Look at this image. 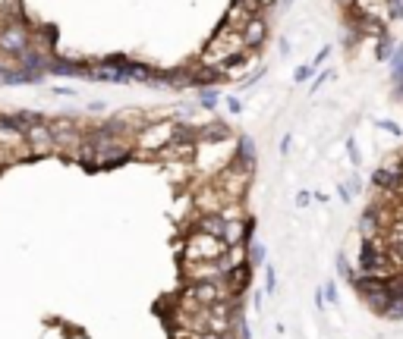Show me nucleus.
I'll return each mask as SVG.
<instances>
[{
    "instance_id": "1",
    "label": "nucleus",
    "mask_w": 403,
    "mask_h": 339,
    "mask_svg": "<svg viewBox=\"0 0 403 339\" xmlns=\"http://www.w3.org/2000/svg\"><path fill=\"white\" fill-rule=\"evenodd\" d=\"M173 129H177V122L173 120H155V122H145L142 129L136 132L132 138V151L136 154H148V157H157L167 145L173 142Z\"/></svg>"
},
{
    "instance_id": "2",
    "label": "nucleus",
    "mask_w": 403,
    "mask_h": 339,
    "mask_svg": "<svg viewBox=\"0 0 403 339\" xmlns=\"http://www.w3.org/2000/svg\"><path fill=\"white\" fill-rule=\"evenodd\" d=\"M32 48V26L28 22H0V54L19 57Z\"/></svg>"
},
{
    "instance_id": "3",
    "label": "nucleus",
    "mask_w": 403,
    "mask_h": 339,
    "mask_svg": "<svg viewBox=\"0 0 403 339\" xmlns=\"http://www.w3.org/2000/svg\"><path fill=\"white\" fill-rule=\"evenodd\" d=\"M227 245L218 236H202V232H189L183 245V261H218L224 255Z\"/></svg>"
},
{
    "instance_id": "4",
    "label": "nucleus",
    "mask_w": 403,
    "mask_h": 339,
    "mask_svg": "<svg viewBox=\"0 0 403 339\" xmlns=\"http://www.w3.org/2000/svg\"><path fill=\"white\" fill-rule=\"evenodd\" d=\"M26 151H28V157H48V154H54V132H51V126H48V120H42V122H35V126H28L26 132Z\"/></svg>"
},
{
    "instance_id": "5",
    "label": "nucleus",
    "mask_w": 403,
    "mask_h": 339,
    "mask_svg": "<svg viewBox=\"0 0 403 339\" xmlns=\"http://www.w3.org/2000/svg\"><path fill=\"white\" fill-rule=\"evenodd\" d=\"M239 38H243V51H246V54L261 51L268 41V19L265 16H252L246 26L239 28Z\"/></svg>"
},
{
    "instance_id": "6",
    "label": "nucleus",
    "mask_w": 403,
    "mask_h": 339,
    "mask_svg": "<svg viewBox=\"0 0 403 339\" xmlns=\"http://www.w3.org/2000/svg\"><path fill=\"white\" fill-rule=\"evenodd\" d=\"M183 277L192 283H214V280H221L224 273H221V264L218 261H183Z\"/></svg>"
},
{
    "instance_id": "7",
    "label": "nucleus",
    "mask_w": 403,
    "mask_h": 339,
    "mask_svg": "<svg viewBox=\"0 0 403 339\" xmlns=\"http://www.w3.org/2000/svg\"><path fill=\"white\" fill-rule=\"evenodd\" d=\"M230 138H233V129L224 120H208L196 129V145H214V142L221 145V142H230Z\"/></svg>"
},
{
    "instance_id": "8",
    "label": "nucleus",
    "mask_w": 403,
    "mask_h": 339,
    "mask_svg": "<svg viewBox=\"0 0 403 339\" xmlns=\"http://www.w3.org/2000/svg\"><path fill=\"white\" fill-rule=\"evenodd\" d=\"M224 223L227 220L221 214H196V220L189 223V232H202V236H218L224 232Z\"/></svg>"
},
{
    "instance_id": "9",
    "label": "nucleus",
    "mask_w": 403,
    "mask_h": 339,
    "mask_svg": "<svg viewBox=\"0 0 403 339\" xmlns=\"http://www.w3.org/2000/svg\"><path fill=\"white\" fill-rule=\"evenodd\" d=\"M48 73H54V75H83V79H89L92 66H89V63H76V60H60V57H51Z\"/></svg>"
},
{
    "instance_id": "10",
    "label": "nucleus",
    "mask_w": 403,
    "mask_h": 339,
    "mask_svg": "<svg viewBox=\"0 0 403 339\" xmlns=\"http://www.w3.org/2000/svg\"><path fill=\"white\" fill-rule=\"evenodd\" d=\"M123 73L130 75V82H142V85H151V82H155V73H157V69L148 66V63H142V60H126Z\"/></svg>"
},
{
    "instance_id": "11",
    "label": "nucleus",
    "mask_w": 403,
    "mask_h": 339,
    "mask_svg": "<svg viewBox=\"0 0 403 339\" xmlns=\"http://www.w3.org/2000/svg\"><path fill=\"white\" fill-rule=\"evenodd\" d=\"M362 302H366V308H369L372 314L384 318V311H388V305H391V292L388 289H375V292H369V295H362Z\"/></svg>"
},
{
    "instance_id": "12",
    "label": "nucleus",
    "mask_w": 403,
    "mask_h": 339,
    "mask_svg": "<svg viewBox=\"0 0 403 339\" xmlns=\"http://www.w3.org/2000/svg\"><path fill=\"white\" fill-rule=\"evenodd\" d=\"M233 157L237 161H243V163H252L255 167V161H259V151H255V142L249 136H239L237 138V151H233Z\"/></svg>"
},
{
    "instance_id": "13",
    "label": "nucleus",
    "mask_w": 403,
    "mask_h": 339,
    "mask_svg": "<svg viewBox=\"0 0 403 339\" xmlns=\"http://www.w3.org/2000/svg\"><path fill=\"white\" fill-rule=\"evenodd\" d=\"M230 336L233 339H252V330H249V320H246V314H243V305H239L230 318Z\"/></svg>"
},
{
    "instance_id": "14",
    "label": "nucleus",
    "mask_w": 403,
    "mask_h": 339,
    "mask_svg": "<svg viewBox=\"0 0 403 339\" xmlns=\"http://www.w3.org/2000/svg\"><path fill=\"white\" fill-rule=\"evenodd\" d=\"M246 264L252 267V271L268 264V248H265V245H261V242H249L246 245Z\"/></svg>"
},
{
    "instance_id": "15",
    "label": "nucleus",
    "mask_w": 403,
    "mask_h": 339,
    "mask_svg": "<svg viewBox=\"0 0 403 339\" xmlns=\"http://www.w3.org/2000/svg\"><path fill=\"white\" fill-rule=\"evenodd\" d=\"M394 48H397V41L391 38V35H381V38H378V48H375V57L378 60H391Z\"/></svg>"
},
{
    "instance_id": "16",
    "label": "nucleus",
    "mask_w": 403,
    "mask_h": 339,
    "mask_svg": "<svg viewBox=\"0 0 403 339\" xmlns=\"http://www.w3.org/2000/svg\"><path fill=\"white\" fill-rule=\"evenodd\" d=\"M261 292H265V299H271L277 292V271L271 264H265V286H261Z\"/></svg>"
},
{
    "instance_id": "17",
    "label": "nucleus",
    "mask_w": 403,
    "mask_h": 339,
    "mask_svg": "<svg viewBox=\"0 0 403 339\" xmlns=\"http://www.w3.org/2000/svg\"><path fill=\"white\" fill-rule=\"evenodd\" d=\"M198 104H202V110H214L221 104V95L214 89H205L202 95H198Z\"/></svg>"
},
{
    "instance_id": "18",
    "label": "nucleus",
    "mask_w": 403,
    "mask_h": 339,
    "mask_svg": "<svg viewBox=\"0 0 403 339\" xmlns=\"http://www.w3.org/2000/svg\"><path fill=\"white\" fill-rule=\"evenodd\" d=\"M321 299H325V305H337V283L334 280H328V283L321 286Z\"/></svg>"
},
{
    "instance_id": "19",
    "label": "nucleus",
    "mask_w": 403,
    "mask_h": 339,
    "mask_svg": "<svg viewBox=\"0 0 403 339\" xmlns=\"http://www.w3.org/2000/svg\"><path fill=\"white\" fill-rule=\"evenodd\" d=\"M375 126H378V129H381V132H391V138H400V136H403L400 122H394V120H378Z\"/></svg>"
},
{
    "instance_id": "20",
    "label": "nucleus",
    "mask_w": 403,
    "mask_h": 339,
    "mask_svg": "<svg viewBox=\"0 0 403 339\" xmlns=\"http://www.w3.org/2000/svg\"><path fill=\"white\" fill-rule=\"evenodd\" d=\"M384 318H388V320H403V299H391Z\"/></svg>"
},
{
    "instance_id": "21",
    "label": "nucleus",
    "mask_w": 403,
    "mask_h": 339,
    "mask_svg": "<svg viewBox=\"0 0 403 339\" xmlns=\"http://www.w3.org/2000/svg\"><path fill=\"white\" fill-rule=\"evenodd\" d=\"M347 154H350V163H353V167H359L362 163V154H359V145H356V138L350 136L347 138Z\"/></svg>"
},
{
    "instance_id": "22",
    "label": "nucleus",
    "mask_w": 403,
    "mask_h": 339,
    "mask_svg": "<svg viewBox=\"0 0 403 339\" xmlns=\"http://www.w3.org/2000/svg\"><path fill=\"white\" fill-rule=\"evenodd\" d=\"M337 273H341V277L350 283V280H353V273H356V267H350V261L341 255V258H337Z\"/></svg>"
},
{
    "instance_id": "23",
    "label": "nucleus",
    "mask_w": 403,
    "mask_h": 339,
    "mask_svg": "<svg viewBox=\"0 0 403 339\" xmlns=\"http://www.w3.org/2000/svg\"><path fill=\"white\" fill-rule=\"evenodd\" d=\"M331 51H334V48H331V44H325V48H321L318 54H315V60L309 63V66H312V69H315V66H321V63H325V60H328V57H331Z\"/></svg>"
},
{
    "instance_id": "24",
    "label": "nucleus",
    "mask_w": 403,
    "mask_h": 339,
    "mask_svg": "<svg viewBox=\"0 0 403 339\" xmlns=\"http://www.w3.org/2000/svg\"><path fill=\"white\" fill-rule=\"evenodd\" d=\"M312 73H315V69L306 63V66H300V69L293 73V79H296V82H309V79H312Z\"/></svg>"
},
{
    "instance_id": "25",
    "label": "nucleus",
    "mask_w": 403,
    "mask_h": 339,
    "mask_svg": "<svg viewBox=\"0 0 403 339\" xmlns=\"http://www.w3.org/2000/svg\"><path fill=\"white\" fill-rule=\"evenodd\" d=\"M328 79H331V69H325V73H321L318 79L312 82V89H309V91H312V95H315V91H318V89H321V85H325V82H328Z\"/></svg>"
},
{
    "instance_id": "26",
    "label": "nucleus",
    "mask_w": 403,
    "mask_h": 339,
    "mask_svg": "<svg viewBox=\"0 0 403 339\" xmlns=\"http://www.w3.org/2000/svg\"><path fill=\"white\" fill-rule=\"evenodd\" d=\"M227 110H230V113H243V101H239V98H227Z\"/></svg>"
},
{
    "instance_id": "27",
    "label": "nucleus",
    "mask_w": 403,
    "mask_h": 339,
    "mask_svg": "<svg viewBox=\"0 0 403 339\" xmlns=\"http://www.w3.org/2000/svg\"><path fill=\"white\" fill-rule=\"evenodd\" d=\"M337 198H341L343 204H350V201H353V192H350L347 185H337Z\"/></svg>"
},
{
    "instance_id": "28",
    "label": "nucleus",
    "mask_w": 403,
    "mask_h": 339,
    "mask_svg": "<svg viewBox=\"0 0 403 339\" xmlns=\"http://www.w3.org/2000/svg\"><path fill=\"white\" fill-rule=\"evenodd\" d=\"M261 305H265V292H255V295H252V308H255V311H259L261 314Z\"/></svg>"
},
{
    "instance_id": "29",
    "label": "nucleus",
    "mask_w": 403,
    "mask_h": 339,
    "mask_svg": "<svg viewBox=\"0 0 403 339\" xmlns=\"http://www.w3.org/2000/svg\"><path fill=\"white\" fill-rule=\"evenodd\" d=\"M290 145H293V138H290V136L280 138V157H287V154H290Z\"/></svg>"
},
{
    "instance_id": "30",
    "label": "nucleus",
    "mask_w": 403,
    "mask_h": 339,
    "mask_svg": "<svg viewBox=\"0 0 403 339\" xmlns=\"http://www.w3.org/2000/svg\"><path fill=\"white\" fill-rule=\"evenodd\" d=\"M309 201H312L309 192H300V195H296V208H309Z\"/></svg>"
},
{
    "instance_id": "31",
    "label": "nucleus",
    "mask_w": 403,
    "mask_h": 339,
    "mask_svg": "<svg viewBox=\"0 0 403 339\" xmlns=\"http://www.w3.org/2000/svg\"><path fill=\"white\" fill-rule=\"evenodd\" d=\"M277 51H280V57H287V54H290V41H287V38H280V41H277Z\"/></svg>"
},
{
    "instance_id": "32",
    "label": "nucleus",
    "mask_w": 403,
    "mask_h": 339,
    "mask_svg": "<svg viewBox=\"0 0 403 339\" xmlns=\"http://www.w3.org/2000/svg\"><path fill=\"white\" fill-rule=\"evenodd\" d=\"M54 95H76V89H63V85H57V89H51Z\"/></svg>"
},
{
    "instance_id": "33",
    "label": "nucleus",
    "mask_w": 403,
    "mask_h": 339,
    "mask_svg": "<svg viewBox=\"0 0 403 339\" xmlns=\"http://www.w3.org/2000/svg\"><path fill=\"white\" fill-rule=\"evenodd\" d=\"M104 110V104L101 101H95V104H89V113H101Z\"/></svg>"
},
{
    "instance_id": "34",
    "label": "nucleus",
    "mask_w": 403,
    "mask_h": 339,
    "mask_svg": "<svg viewBox=\"0 0 403 339\" xmlns=\"http://www.w3.org/2000/svg\"><path fill=\"white\" fill-rule=\"evenodd\" d=\"M259 3H261V0H259Z\"/></svg>"
}]
</instances>
